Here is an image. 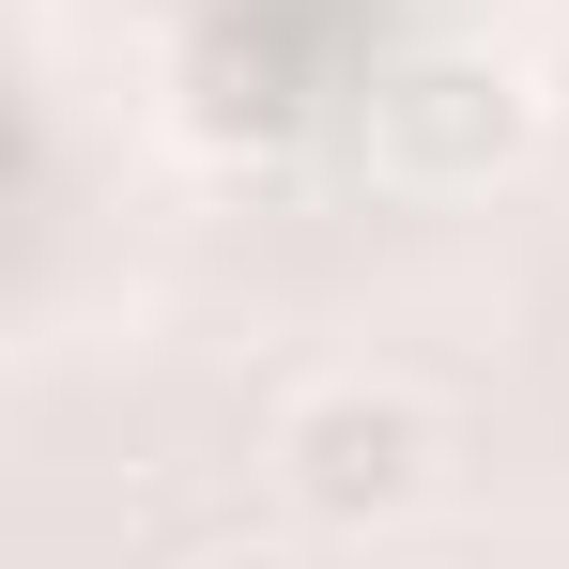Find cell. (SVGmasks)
Wrapping results in <instances>:
<instances>
[{
  "label": "cell",
  "instance_id": "cell-1",
  "mask_svg": "<svg viewBox=\"0 0 569 569\" xmlns=\"http://www.w3.org/2000/svg\"><path fill=\"white\" fill-rule=\"evenodd\" d=\"M431 477H447V431H431L416 385L339 370V385H308V400L278 416V492H292V523H323V539H385V523H416Z\"/></svg>",
  "mask_w": 569,
  "mask_h": 569
},
{
  "label": "cell",
  "instance_id": "cell-2",
  "mask_svg": "<svg viewBox=\"0 0 569 569\" xmlns=\"http://www.w3.org/2000/svg\"><path fill=\"white\" fill-rule=\"evenodd\" d=\"M370 139H385V170H416V186H508L539 154V93L492 47H431V62H400L370 93Z\"/></svg>",
  "mask_w": 569,
  "mask_h": 569
},
{
  "label": "cell",
  "instance_id": "cell-3",
  "mask_svg": "<svg viewBox=\"0 0 569 569\" xmlns=\"http://www.w3.org/2000/svg\"><path fill=\"white\" fill-rule=\"evenodd\" d=\"M186 569H308V555H278V539H216V555H186Z\"/></svg>",
  "mask_w": 569,
  "mask_h": 569
}]
</instances>
